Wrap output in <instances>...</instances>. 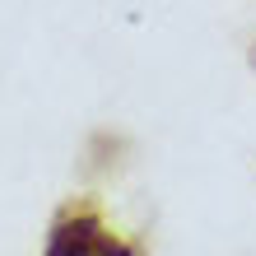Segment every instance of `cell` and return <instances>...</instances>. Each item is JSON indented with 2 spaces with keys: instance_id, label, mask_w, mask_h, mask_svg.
Returning <instances> with one entry per match:
<instances>
[{
  "instance_id": "cell-1",
  "label": "cell",
  "mask_w": 256,
  "mask_h": 256,
  "mask_svg": "<svg viewBox=\"0 0 256 256\" xmlns=\"http://www.w3.org/2000/svg\"><path fill=\"white\" fill-rule=\"evenodd\" d=\"M47 256H140V247L122 242V238L98 219V210L70 205V210H61V219L52 224Z\"/></svg>"
}]
</instances>
